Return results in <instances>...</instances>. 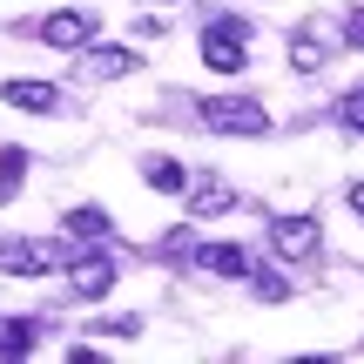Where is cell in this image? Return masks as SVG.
<instances>
[{"label":"cell","mask_w":364,"mask_h":364,"mask_svg":"<svg viewBox=\"0 0 364 364\" xmlns=\"http://www.w3.org/2000/svg\"><path fill=\"white\" fill-rule=\"evenodd\" d=\"M196 122H203L209 135H263L270 129V108H263L257 95H209V102L196 108Z\"/></svg>","instance_id":"obj_1"},{"label":"cell","mask_w":364,"mask_h":364,"mask_svg":"<svg viewBox=\"0 0 364 364\" xmlns=\"http://www.w3.org/2000/svg\"><path fill=\"white\" fill-rule=\"evenodd\" d=\"M68 250L61 243H41V236H7L0 243V277H48Z\"/></svg>","instance_id":"obj_2"},{"label":"cell","mask_w":364,"mask_h":364,"mask_svg":"<svg viewBox=\"0 0 364 364\" xmlns=\"http://www.w3.org/2000/svg\"><path fill=\"white\" fill-rule=\"evenodd\" d=\"M108 290H115V257L88 250V257H75V263H68V297H81V304H102Z\"/></svg>","instance_id":"obj_3"},{"label":"cell","mask_w":364,"mask_h":364,"mask_svg":"<svg viewBox=\"0 0 364 364\" xmlns=\"http://www.w3.org/2000/svg\"><path fill=\"white\" fill-rule=\"evenodd\" d=\"M34 34L48 41V48H88V41L102 34V21H95L88 7H61V14H48V21H41Z\"/></svg>","instance_id":"obj_4"},{"label":"cell","mask_w":364,"mask_h":364,"mask_svg":"<svg viewBox=\"0 0 364 364\" xmlns=\"http://www.w3.org/2000/svg\"><path fill=\"white\" fill-rule=\"evenodd\" d=\"M182 196H189V216H196V223L230 216V209H236V189H230V176H223V169H203V176H196Z\"/></svg>","instance_id":"obj_5"},{"label":"cell","mask_w":364,"mask_h":364,"mask_svg":"<svg viewBox=\"0 0 364 364\" xmlns=\"http://www.w3.org/2000/svg\"><path fill=\"white\" fill-rule=\"evenodd\" d=\"M270 250L284 263H311L317 257V216H277L270 223Z\"/></svg>","instance_id":"obj_6"},{"label":"cell","mask_w":364,"mask_h":364,"mask_svg":"<svg viewBox=\"0 0 364 364\" xmlns=\"http://www.w3.org/2000/svg\"><path fill=\"white\" fill-rule=\"evenodd\" d=\"M81 68H88L95 81H122V75H135L142 61H135V48H95V41H88V48H81Z\"/></svg>","instance_id":"obj_7"},{"label":"cell","mask_w":364,"mask_h":364,"mask_svg":"<svg viewBox=\"0 0 364 364\" xmlns=\"http://www.w3.org/2000/svg\"><path fill=\"white\" fill-rule=\"evenodd\" d=\"M0 102H7V108H27V115H54L61 95H54L48 81H0Z\"/></svg>","instance_id":"obj_8"},{"label":"cell","mask_w":364,"mask_h":364,"mask_svg":"<svg viewBox=\"0 0 364 364\" xmlns=\"http://www.w3.org/2000/svg\"><path fill=\"white\" fill-rule=\"evenodd\" d=\"M196 270H209V277H250V250H236V243H203V250H196Z\"/></svg>","instance_id":"obj_9"},{"label":"cell","mask_w":364,"mask_h":364,"mask_svg":"<svg viewBox=\"0 0 364 364\" xmlns=\"http://www.w3.org/2000/svg\"><path fill=\"white\" fill-rule=\"evenodd\" d=\"M142 182H149L156 196H182V189H189V169H182L176 156H149V162H142Z\"/></svg>","instance_id":"obj_10"},{"label":"cell","mask_w":364,"mask_h":364,"mask_svg":"<svg viewBox=\"0 0 364 364\" xmlns=\"http://www.w3.org/2000/svg\"><path fill=\"white\" fill-rule=\"evenodd\" d=\"M41 344V324L34 317H0V358H27Z\"/></svg>","instance_id":"obj_11"},{"label":"cell","mask_w":364,"mask_h":364,"mask_svg":"<svg viewBox=\"0 0 364 364\" xmlns=\"http://www.w3.org/2000/svg\"><path fill=\"white\" fill-rule=\"evenodd\" d=\"M324 41L311 34V27H297V34H290V68H297V75H317V68H324Z\"/></svg>","instance_id":"obj_12"},{"label":"cell","mask_w":364,"mask_h":364,"mask_svg":"<svg viewBox=\"0 0 364 364\" xmlns=\"http://www.w3.org/2000/svg\"><path fill=\"white\" fill-rule=\"evenodd\" d=\"M68 236H75V243H102L108 236V209H68Z\"/></svg>","instance_id":"obj_13"},{"label":"cell","mask_w":364,"mask_h":364,"mask_svg":"<svg viewBox=\"0 0 364 364\" xmlns=\"http://www.w3.org/2000/svg\"><path fill=\"white\" fill-rule=\"evenodd\" d=\"M21 176H27V149H0V203H14L21 196Z\"/></svg>","instance_id":"obj_14"},{"label":"cell","mask_w":364,"mask_h":364,"mask_svg":"<svg viewBox=\"0 0 364 364\" xmlns=\"http://www.w3.org/2000/svg\"><path fill=\"white\" fill-rule=\"evenodd\" d=\"M338 122H344L351 135H364V81H358V88H351V95L338 102Z\"/></svg>","instance_id":"obj_15"},{"label":"cell","mask_w":364,"mask_h":364,"mask_svg":"<svg viewBox=\"0 0 364 364\" xmlns=\"http://www.w3.org/2000/svg\"><path fill=\"white\" fill-rule=\"evenodd\" d=\"M344 48H364V7L344 14Z\"/></svg>","instance_id":"obj_16"},{"label":"cell","mask_w":364,"mask_h":364,"mask_svg":"<svg viewBox=\"0 0 364 364\" xmlns=\"http://www.w3.org/2000/svg\"><path fill=\"white\" fill-rule=\"evenodd\" d=\"M344 203H351V216L364 223V182H351V189H344Z\"/></svg>","instance_id":"obj_17"},{"label":"cell","mask_w":364,"mask_h":364,"mask_svg":"<svg viewBox=\"0 0 364 364\" xmlns=\"http://www.w3.org/2000/svg\"><path fill=\"white\" fill-rule=\"evenodd\" d=\"M149 7H156V0H149Z\"/></svg>","instance_id":"obj_18"}]
</instances>
